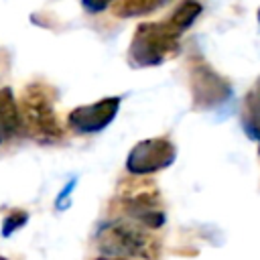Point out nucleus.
I'll list each match as a JSON object with an SVG mask.
<instances>
[{"label":"nucleus","instance_id":"6e6552de","mask_svg":"<svg viewBox=\"0 0 260 260\" xmlns=\"http://www.w3.org/2000/svg\"><path fill=\"white\" fill-rule=\"evenodd\" d=\"M22 132L18 102L10 87H0V144Z\"/></svg>","mask_w":260,"mask_h":260},{"label":"nucleus","instance_id":"1a4fd4ad","mask_svg":"<svg viewBox=\"0 0 260 260\" xmlns=\"http://www.w3.org/2000/svg\"><path fill=\"white\" fill-rule=\"evenodd\" d=\"M242 128L244 132L258 142L260 150V77L256 79L254 87L244 98V110H242Z\"/></svg>","mask_w":260,"mask_h":260},{"label":"nucleus","instance_id":"20e7f679","mask_svg":"<svg viewBox=\"0 0 260 260\" xmlns=\"http://www.w3.org/2000/svg\"><path fill=\"white\" fill-rule=\"evenodd\" d=\"M175 158H177V148L169 138L162 136L144 138L130 148L126 156V171L136 177L152 175L162 169H169L175 162Z\"/></svg>","mask_w":260,"mask_h":260},{"label":"nucleus","instance_id":"2eb2a0df","mask_svg":"<svg viewBox=\"0 0 260 260\" xmlns=\"http://www.w3.org/2000/svg\"><path fill=\"white\" fill-rule=\"evenodd\" d=\"M95 260H130V258H112V256H100Z\"/></svg>","mask_w":260,"mask_h":260},{"label":"nucleus","instance_id":"4468645a","mask_svg":"<svg viewBox=\"0 0 260 260\" xmlns=\"http://www.w3.org/2000/svg\"><path fill=\"white\" fill-rule=\"evenodd\" d=\"M114 0H81V4H83V8L87 10V12H91V14H98V12H104L110 4H112Z\"/></svg>","mask_w":260,"mask_h":260},{"label":"nucleus","instance_id":"7ed1b4c3","mask_svg":"<svg viewBox=\"0 0 260 260\" xmlns=\"http://www.w3.org/2000/svg\"><path fill=\"white\" fill-rule=\"evenodd\" d=\"M179 35L167 22H142L136 26L128 47V59L134 67H156L177 55Z\"/></svg>","mask_w":260,"mask_h":260},{"label":"nucleus","instance_id":"423d86ee","mask_svg":"<svg viewBox=\"0 0 260 260\" xmlns=\"http://www.w3.org/2000/svg\"><path fill=\"white\" fill-rule=\"evenodd\" d=\"M120 102L122 100L118 95H110L93 104L77 106L67 114V124L77 134H98L114 122L120 110Z\"/></svg>","mask_w":260,"mask_h":260},{"label":"nucleus","instance_id":"9d476101","mask_svg":"<svg viewBox=\"0 0 260 260\" xmlns=\"http://www.w3.org/2000/svg\"><path fill=\"white\" fill-rule=\"evenodd\" d=\"M201 10H203V6H201L199 0H183V2L175 8V12H173L171 18L167 20V24L181 37L187 28H191V24L197 20V16L201 14Z\"/></svg>","mask_w":260,"mask_h":260},{"label":"nucleus","instance_id":"f257e3e1","mask_svg":"<svg viewBox=\"0 0 260 260\" xmlns=\"http://www.w3.org/2000/svg\"><path fill=\"white\" fill-rule=\"evenodd\" d=\"M22 130L39 144H57L63 140V126L55 112V89L43 81H32L20 95Z\"/></svg>","mask_w":260,"mask_h":260},{"label":"nucleus","instance_id":"f8f14e48","mask_svg":"<svg viewBox=\"0 0 260 260\" xmlns=\"http://www.w3.org/2000/svg\"><path fill=\"white\" fill-rule=\"evenodd\" d=\"M28 221V213L26 211H22V209H12L6 217H4V221H2V236L4 238H10L16 230H20L24 223Z\"/></svg>","mask_w":260,"mask_h":260},{"label":"nucleus","instance_id":"f3484780","mask_svg":"<svg viewBox=\"0 0 260 260\" xmlns=\"http://www.w3.org/2000/svg\"><path fill=\"white\" fill-rule=\"evenodd\" d=\"M0 260H8V258H4V256H0Z\"/></svg>","mask_w":260,"mask_h":260},{"label":"nucleus","instance_id":"dca6fc26","mask_svg":"<svg viewBox=\"0 0 260 260\" xmlns=\"http://www.w3.org/2000/svg\"><path fill=\"white\" fill-rule=\"evenodd\" d=\"M258 22H260V10H258Z\"/></svg>","mask_w":260,"mask_h":260},{"label":"nucleus","instance_id":"0eeeda50","mask_svg":"<svg viewBox=\"0 0 260 260\" xmlns=\"http://www.w3.org/2000/svg\"><path fill=\"white\" fill-rule=\"evenodd\" d=\"M126 219L140 223L146 230H156L165 223V211L156 191H140L122 199Z\"/></svg>","mask_w":260,"mask_h":260},{"label":"nucleus","instance_id":"39448f33","mask_svg":"<svg viewBox=\"0 0 260 260\" xmlns=\"http://www.w3.org/2000/svg\"><path fill=\"white\" fill-rule=\"evenodd\" d=\"M191 93H193L195 108L209 110L230 100L232 85L217 71H213L207 63H193L191 65Z\"/></svg>","mask_w":260,"mask_h":260},{"label":"nucleus","instance_id":"9b49d317","mask_svg":"<svg viewBox=\"0 0 260 260\" xmlns=\"http://www.w3.org/2000/svg\"><path fill=\"white\" fill-rule=\"evenodd\" d=\"M169 0H120V4L116 6V14L122 18L128 16H138V14H148L152 10H156L158 6L167 4Z\"/></svg>","mask_w":260,"mask_h":260},{"label":"nucleus","instance_id":"f03ea898","mask_svg":"<svg viewBox=\"0 0 260 260\" xmlns=\"http://www.w3.org/2000/svg\"><path fill=\"white\" fill-rule=\"evenodd\" d=\"M95 246L104 256L130 258V260H154L158 254V242L146 228L132 219H112L98 228Z\"/></svg>","mask_w":260,"mask_h":260},{"label":"nucleus","instance_id":"ddd939ff","mask_svg":"<svg viewBox=\"0 0 260 260\" xmlns=\"http://www.w3.org/2000/svg\"><path fill=\"white\" fill-rule=\"evenodd\" d=\"M75 185H77V179H71V181L59 191V195H57V199H55V207H57V209H67V207H69V197H71Z\"/></svg>","mask_w":260,"mask_h":260}]
</instances>
